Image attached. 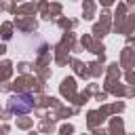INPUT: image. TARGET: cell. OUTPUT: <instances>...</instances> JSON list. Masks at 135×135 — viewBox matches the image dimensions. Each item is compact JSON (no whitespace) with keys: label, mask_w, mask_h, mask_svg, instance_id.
Returning a JSON list of instances; mask_svg holds the SVG:
<instances>
[{"label":"cell","mask_w":135,"mask_h":135,"mask_svg":"<svg viewBox=\"0 0 135 135\" xmlns=\"http://www.w3.org/2000/svg\"><path fill=\"white\" fill-rule=\"evenodd\" d=\"M34 108V97L30 93H19L8 99V112L13 114H27Z\"/></svg>","instance_id":"6da1fadb"}]
</instances>
